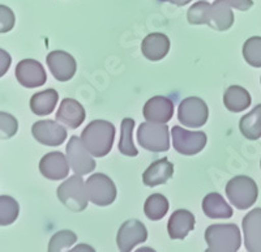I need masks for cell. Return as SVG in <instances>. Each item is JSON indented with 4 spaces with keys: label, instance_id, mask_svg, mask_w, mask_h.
<instances>
[{
    "label": "cell",
    "instance_id": "1",
    "mask_svg": "<svg viewBox=\"0 0 261 252\" xmlns=\"http://www.w3.org/2000/svg\"><path fill=\"white\" fill-rule=\"evenodd\" d=\"M115 139V127L107 120H93L81 134V141L94 157H105L110 153Z\"/></svg>",
    "mask_w": 261,
    "mask_h": 252
},
{
    "label": "cell",
    "instance_id": "2",
    "mask_svg": "<svg viewBox=\"0 0 261 252\" xmlns=\"http://www.w3.org/2000/svg\"><path fill=\"white\" fill-rule=\"evenodd\" d=\"M241 232L234 223L211 225L205 232L209 252H237L241 247Z\"/></svg>",
    "mask_w": 261,
    "mask_h": 252
},
{
    "label": "cell",
    "instance_id": "3",
    "mask_svg": "<svg viewBox=\"0 0 261 252\" xmlns=\"http://www.w3.org/2000/svg\"><path fill=\"white\" fill-rule=\"evenodd\" d=\"M226 195L228 200L239 211L252 207L257 200L258 188L256 182L246 175L235 177L226 184Z\"/></svg>",
    "mask_w": 261,
    "mask_h": 252
},
{
    "label": "cell",
    "instance_id": "4",
    "mask_svg": "<svg viewBox=\"0 0 261 252\" xmlns=\"http://www.w3.org/2000/svg\"><path fill=\"white\" fill-rule=\"evenodd\" d=\"M137 141L141 148L153 153L170 149V134L166 123H141L137 130Z\"/></svg>",
    "mask_w": 261,
    "mask_h": 252
},
{
    "label": "cell",
    "instance_id": "5",
    "mask_svg": "<svg viewBox=\"0 0 261 252\" xmlns=\"http://www.w3.org/2000/svg\"><path fill=\"white\" fill-rule=\"evenodd\" d=\"M58 199L72 212H83L88 207V193L85 183L81 175L74 174L73 177L63 182L58 187Z\"/></svg>",
    "mask_w": 261,
    "mask_h": 252
},
{
    "label": "cell",
    "instance_id": "6",
    "mask_svg": "<svg viewBox=\"0 0 261 252\" xmlns=\"http://www.w3.org/2000/svg\"><path fill=\"white\" fill-rule=\"evenodd\" d=\"M85 188L89 201L98 207H107L113 204L116 199L115 184L110 177L101 172L89 177V179L85 182Z\"/></svg>",
    "mask_w": 261,
    "mask_h": 252
},
{
    "label": "cell",
    "instance_id": "7",
    "mask_svg": "<svg viewBox=\"0 0 261 252\" xmlns=\"http://www.w3.org/2000/svg\"><path fill=\"white\" fill-rule=\"evenodd\" d=\"M208 105L199 97L184 98L179 104L178 119L186 127L199 128L208 122Z\"/></svg>",
    "mask_w": 261,
    "mask_h": 252
},
{
    "label": "cell",
    "instance_id": "8",
    "mask_svg": "<svg viewBox=\"0 0 261 252\" xmlns=\"http://www.w3.org/2000/svg\"><path fill=\"white\" fill-rule=\"evenodd\" d=\"M208 137L204 132L187 131L180 125L172 127V146L178 153L183 156H195L206 145Z\"/></svg>",
    "mask_w": 261,
    "mask_h": 252
},
{
    "label": "cell",
    "instance_id": "9",
    "mask_svg": "<svg viewBox=\"0 0 261 252\" xmlns=\"http://www.w3.org/2000/svg\"><path fill=\"white\" fill-rule=\"evenodd\" d=\"M67 158L74 174L81 175V177L93 172L97 166L90 152L85 148L81 141V137L77 136H72L69 139L68 145H67Z\"/></svg>",
    "mask_w": 261,
    "mask_h": 252
},
{
    "label": "cell",
    "instance_id": "10",
    "mask_svg": "<svg viewBox=\"0 0 261 252\" xmlns=\"http://www.w3.org/2000/svg\"><path fill=\"white\" fill-rule=\"evenodd\" d=\"M148 239V230L139 220H128L120 226L116 235L118 248L123 252L132 251L137 244L144 243Z\"/></svg>",
    "mask_w": 261,
    "mask_h": 252
},
{
    "label": "cell",
    "instance_id": "11",
    "mask_svg": "<svg viewBox=\"0 0 261 252\" xmlns=\"http://www.w3.org/2000/svg\"><path fill=\"white\" fill-rule=\"evenodd\" d=\"M15 74L18 83L28 89L45 85L47 81V74L43 65L34 59H24L18 62Z\"/></svg>",
    "mask_w": 261,
    "mask_h": 252
},
{
    "label": "cell",
    "instance_id": "12",
    "mask_svg": "<svg viewBox=\"0 0 261 252\" xmlns=\"http://www.w3.org/2000/svg\"><path fill=\"white\" fill-rule=\"evenodd\" d=\"M33 137L46 146H59L67 139V130L54 120H39L32 127Z\"/></svg>",
    "mask_w": 261,
    "mask_h": 252
},
{
    "label": "cell",
    "instance_id": "13",
    "mask_svg": "<svg viewBox=\"0 0 261 252\" xmlns=\"http://www.w3.org/2000/svg\"><path fill=\"white\" fill-rule=\"evenodd\" d=\"M50 72L58 81H68L74 76L77 71V63L71 54L65 51H51L46 58Z\"/></svg>",
    "mask_w": 261,
    "mask_h": 252
},
{
    "label": "cell",
    "instance_id": "14",
    "mask_svg": "<svg viewBox=\"0 0 261 252\" xmlns=\"http://www.w3.org/2000/svg\"><path fill=\"white\" fill-rule=\"evenodd\" d=\"M39 171L50 181H60L68 177L69 161L62 152H51L39 162Z\"/></svg>",
    "mask_w": 261,
    "mask_h": 252
},
{
    "label": "cell",
    "instance_id": "15",
    "mask_svg": "<svg viewBox=\"0 0 261 252\" xmlns=\"http://www.w3.org/2000/svg\"><path fill=\"white\" fill-rule=\"evenodd\" d=\"M143 115L146 122L167 123L174 115V102L163 95L151 97L144 106Z\"/></svg>",
    "mask_w": 261,
    "mask_h": 252
},
{
    "label": "cell",
    "instance_id": "16",
    "mask_svg": "<svg viewBox=\"0 0 261 252\" xmlns=\"http://www.w3.org/2000/svg\"><path fill=\"white\" fill-rule=\"evenodd\" d=\"M242 228L247 251L261 252V208H255L253 211L246 214Z\"/></svg>",
    "mask_w": 261,
    "mask_h": 252
},
{
    "label": "cell",
    "instance_id": "17",
    "mask_svg": "<svg viewBox=\"0 0 261 252\" xmlns=\"http://www.w3.org/2000/svg\"><path fill=\"white\" fill-rule=\"evenodd\" d=\"M57 120L69 130H76L84 123L86 118L85 109L73 98H64L58 109Z\"/></svg>",
    "mask_w": 261,
    "mask_h": 252
},
{
    "label": "cell",
    "instance_id": "18",
    "mask_svg": "<svg viewBox=\"0 0 261 252\" xmlns=\"http://www.w3.org/2000/svg\"><path fill=\"white\" fill-rule=\"evenodd\" d=\"M170 51V39L162 33H151L144 38L141 43V53L146 59L158 62L166 57Z\"/></svg>",
    "mask_w": 261,
    "mask_h": 252
},
{
    "label": "cell",
    "instance_id": "19",
    "mask_svg": "<svg viewBox=\"0 0 261 252\" xmlns=\"http://www.w3.org/2000/svg\"><path fill=\"white\" fill-rule=\"evenodd\" d=\"M195 216L190 211L178 209L170 217L167 232L171 239H184L195 229Z\"/></svg>",
    "mask_w": 261,
    "mask_h": 252
},
{
    "label": "cell",
    "instance_id": "20",
    "mask_svg": "<svg viewBox=\"0 0 261 252\" xmlns=\"http://www.w3.org/2000/svg\"><path fill=\"white\" fill-rule=\"evenodd\" d=\"M174 174V165L167 158L154 161L150 166L144 171L143 182L148 187H157L165 184Z\"/></svg>",
    "mask_w": 261,
    "mask_h": 252
},
{
    "label": "cell",
    "instance_id": "21",
    "mask_svg": "<svg viewBox=\"0 0 261 252\" xmlns=\"http://www.w3.org/2000/svg\"><path fill=\"white\" fill-rule=\"evenodd\" d=\"M202 212L208 218H216V220H222V218H231L232 208L225 201L222 196L218 192H212L205 196L202 200Z\"/></svg>",
    "mask_w": 261,
    "mask_h": 252
},
{
    "label": "cell",
    "instance_id": "22",
    "mask_svg": "<svg viewBox=\"0 0 261 252\" xmlns=\"http://www.w3.org/2000/svg\"><path fill=\"white\" fill-rule=\"evenodd\" d=\"M230 8L231 7L227 6L223 0H216L212 4L209 27L217 32H225L230 29L234 24V13Z\"/></svg>",
    "mask_w": 261,
    "mask_h": 252
},
{
    "label": "cell",
    "instance_id": "23",
    "mask_svg": "<svg viewBox=\"0 0 261 252\" xmlns=\"http://www.w3.org/2000/svg\"><path fill=\"white\" fill-rule=\"evenodd\" d=\"M223 105L231 113H242L251 105V95L242 86L232 85L223 94Z\"/></svg>",
    "mask_w": 261,
    "mask_h": 252
},
{
    "label": "cell",
    "instance_id": "24",
    "mask_svg": "<svg viewBox=\"0 0 261 252\" xmlns=\"http://www.w3.org/2000/svg\"><path fill=\"white\" fill-rule=\"evenodd\" d=\"M58 99H59V94L55 89L36 93L30 98V110L39 116L48 115L57 107Z\"/></svg>",
    "mask_w": 261,
    "mask_h": 252
},
{
    "label": "cell",
    "instance_id": "25",
    "mask_svg": "<svg viewBox=\"0 0 261 252\" xmlns=\"http://www.w3.org/2000/svg\"><path fill=\"white\" fill-rule=\"evenodd\" d=\"M241 132L246 139L257 140L261 137V105H257L255 109L241 119L239 123Z\"/></svg>",
    "mask_w": 261,
    "mask_h": 252
},
{
    "label": "cell",
    "instance_id": "26",
    "mask_svg": "<svg viewBox=\"0 0 261 252\" xmlns=\"http://www.w3.org/2000/svg\"><path fill=\"white\" fill-rule=\"evenodd\" d=\"M135 128V120L130 118H124L122 120V125H120V140H119L118 149L122 155L127 156V157H136L139 155V150L136 149L132 140V135H134Z\"/></svg>",
    "mask_w": 261,
    "mask_h": 252
},
{
    "label": "cell",
    "instance_id": "27",
    "mask_svg": "<svg viewBox=\"0 0 261 252\" xmlns=\"http://www.w3.org/2000/svg\"><path fill=\"white\" fill-rule=\"evenodd\" d=\"M169 211V200L161 193H153L146 199L144 204L145 216L150 221H160L166 216Z\"/></svg>",
    "mask_w": 261,
    "mask_h": 252
},
{
    "label": "cell",
    "instance_id": "28",
    "mask_svg": "<svg viewBox=\"0 0 261 252\" xmlns=\"http://www.w3.org/2000/svg\"><path fill=\"white\" fill-rule=\"evenodd\" d=\"M20 205L13 197L7 195L0 196V226L12 225L17 220Z\"/></svg>",
    "mask_w": 261,
    "mask_h": 252
},
{
    "label": "cell",
    "instance_id": "29",
    "mask_svg": "<svg viewBox=\"0 0 261 252\" xmlns=\"http://www.w3.org/2000/svg\"><path fill=\"white\" fill-rule=\"evenodd\" d=\"M212 4L201 0L193 4L187 12V20L191 25H204L209 24L211 20Z\"/></svg>",
    "mask_w": 261,
    "mask_h": 252
},
{
    "label": "cell",
    "instance_id": "30",
    "mask_svg": "<svg viewBox=\"0 0 261 252\" xmlns=\"http://www.w3.org/2000/svg\"><path fill=\"white\" fill-rule=\"evenodd\" d=\"M243 58L249 65L261 68V37H251L243 45Z\"/></svg>",
    "mask_w": 261,
    "mask_h": 252
},
{
    "label": "cell",
    "instance_id": "31",
    "mask_svg": "<svg viewBox=\"0 0 261 252\" xmlns=\"http://www.w3.org/2000/svg\"><path fill=\"white\" fill-rule=\"evenodd\" d=\"M77 240V235L74 234L71 230H62V232L57 233L51 238L50 243H48V251H62L64 248H69L72 244L76 243Z\"/></svg>",
    "mask_w": 261,
    "mask_h": 252
},
{
    "label": "cell",
    "instance_id": "32",
    "mask_svg": "<svg viewBox=\"0 0 261 252\" xmlns=\"http://www.w3.org/2000/svg\"><path fill=\"white\" fill-rule=\"evenodd\" d=\"M18 131L17 119L8 113L0 111V139L7 140L15 136Z\"/></svg>",
    "mask_w": 261,
    "mask_h": 252
},
{
    "label": "cell",
    "instance_id": "33",
    "mask_svg": "<svg viewBox=\"0 0 261 252\" xmlns=\"http://www.w3.org/2000/svg\"><path fill=\"white\" fill-rule=\"evenodd\" d=\"M15 22L16 17L12 9L0 4V34L11 32L15 27Z\"/></svg>",
    "mask_w": 261,
    "mask_h": 252
},
{
    "label": "cell",
    "instance_id": "34",
    "mask_svg": "<svg viewBox=\"0 0 261 252\" xmlns=\"http://www.w3.org/2000/svg\"><path fill=\"white\" fill-rule=\"evenodd\" d=\"M11 63H12L11 55L6 50L0 48V78H3L4 74L8 72L9 67H11Z\"/></svg>",
    "mask_w": 261,
    "mask_h": 252
},
{
    "label": "cell",
    "instance_id": "35",
    "mask_svg": "<svg viewBox=\"0 0 261 252\" xmlns=\"http://www.w3.org/2000/svg\"><path fill=\"white\" fill-rule=\"evenodd\" d=\"M223 2L238 11H248L253 6L252 0H223Z\"/></svg>",
    "mask_w": 261,
    "mask_h": 252
},
{
    "label": "cell",
    "instance_id": "36",
    "mask_svg": "<svg viewBox=\"0 0 261 252\" xmlns=\"http://www.w3.org/2000/svg\"><path fill=\"white\" fill-rule=\"evenodd\" d=\"M160 2H165V3H171L174 4V6L183 7V6H187L188 3H191L192 0H160Z\"/></svg>",
    "mask_w": 261,
    "mask_h": 252
},
{
    "label": "cell",
    "instance_id": "37",
    "mask_svg": "<svg viewBox=\"0 0 261 252\" xmlns=\"http://www.w3.org/2000/svg\"><path fill=\"white\" fill-rule=\"evenodd\" d=\"M260 165H261V163H260Z\"/></svg>",
    "mask_w": 261,
    "mask_h": 252
}]
</instances>
